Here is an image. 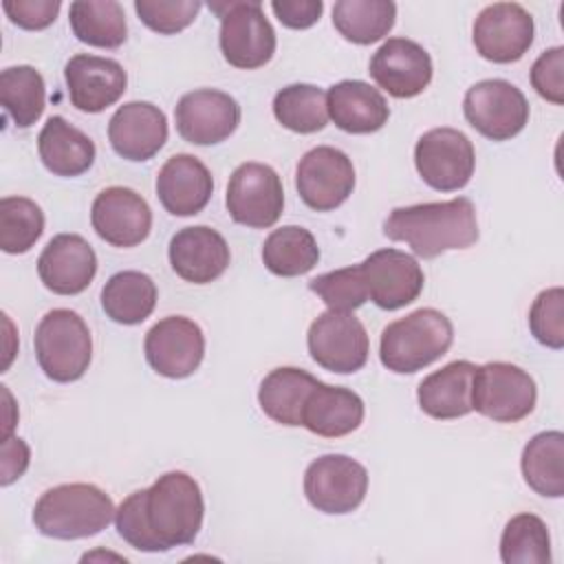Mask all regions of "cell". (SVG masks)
Segmentation results:
<instances>
[{
    "instance_id": "cell-1",
    "label": "cell",
    "mask_w": 564,
    "mask_h": 564,
    "mask_svg": "<svg viewBox=\"0 0 564 564\" xmlns=\"http://www.w3.org/2000/svg\"><path fill=\"white\" fill-rule=\"evenodd\" d=\"M205 516L200 485L185 471H167L137 489L115 511L117 533L137 551L159 553L196 540Z\"/></svg>"
},
{
    "instance_id": "cell-2",
    "label": "cell",
    "mask_w": 564,
    "mask_h": 564,
    "mask_svg": "<svg viewBox=\"0 0 564 564\" xmlns=\"http://www.w3.org/2000/svg\"><path fill=\"white\" fill-rule=\"evenodd\" d=\"M383 234L390 240L405 242L419 258L425 260L452 249H467L480 236L476 207L465 196L441 203L397 207L386 218Z\"/></svg>"
},
{
    "instance_id": "cell-3",
    "label": "cell",
    "mask_w": 564,
    "mask_h": 564,
    "mask_svg": "<svg viewBox=\"0 0 564 564\" xmlns=\"http://www.w3.org/2000/svg\"><path fill=\"white\" fill-rule=\"evenodd\" d=\"M112 498L90 482H66L46 489L33 507L35 529L55 540H79L101 533L115 520Z\"/></svg>"
},
{
    "instance_id": "cell-4",
    "label": "cell",
    "mask_w": 564,
    "mask_h": 564,
    "mask_svg": "<svg viewBox=\"0 0 564 564\" xmlns=\"http://www.w3.org/2000/svg\"><path fill=\"white\" fill-rule=\"evenodd\" d=\"M454 341L449 317L436 308H416L381 330L379 359L397 375H412L441 359Z\"/></svg>"
},
{
    "instance_id": "cell-5",
    "label": "cell",
    "mask_w": 564,
    "mask_h": 564,
    "mask_svg": "<svg viewBox=\"0 0 564 564\" xmlns=\"http://www.w3.org/2000/svg\"><path fill=\"white\" fill-rule=\"evenodd\" d=\"M33 346L40 368L57 383L82 379L93 359L90 330L82 315L70 308L48 311L35 328Z\"/></svg>"
},
{
    "instance_id": "cell-6",
    "label": "cell",
    "mask_w": 564,
    "mask_h": 564,
    "mask_svg": "<svg viewBox=\"0 0 564 564\" xmlns=\"http://www.w3.org/2000/svg\"><path fill=\"white\" fill-rule=\"evenodd\" d=\"M220 18L218 44L223 57L242 70L264 66L275 53V31L258 0L209 2Z\"/></svg>"
},
{
    "instance_id": "cell-7",
    "label": "cell",
    "mask_w": 564,
    "mask_h": 564,
    "mask_svg": "<svg viewBox=\"0 0 564 564\" xmlns=\"http://www.w3.org/2000/svg\"><path fill=\"white\" fill-rule=\"evenodd\" d=\"M535 401V381L520 366L509 361H489L476 366L471 408L478 414L496 423H518L533 412Z\"/></svg>"
},
{
    "instance_id": "cell-8",
    "label": "cell",
    "mask_w": 564,
    "mask_h": 564,
    "mask_svg": "<svg viewBox=\"0 0 564 564\" xmlns=\"http://www.w3.org/2000/svg\"><path fill=\"white\" fill-rule=\"evenodd\" d=\"M467 123L491 141H509L529 121L524 93L507 79H482L467 88L463 99Z\"/></svg>"
},
{
    "instance_id": "cell-9",
    "label": "cell",
    "mask_w": 564,
    "mask_h": 564,
    "mask_svg": "<svg viewBox=\"0 0 564 564\" xmlns=\"http://www.w3.org/2000/svg\"><path fill=\"white\" fill-rule=\"evenodd\" d=\"M308 352L317 366L337 375H350L366 366L370 339L352 311H326L313 319L306 335Z\"/></svg>"
},
{
    "instance_id": "cell-10",
    "label": "cell",
    "mask_w": 564,
    "mask_h": 564,
    "mask_svg": "<svg viewBox=\"0 0 564 564\" xmlns=\"http://www.w3.org/2000/svg\"><path fill=\"white\" fill-rule=\"evenodd\" d=\"M227 212L234 223L269 229L284 209V189L278 172L267 163H240L227 183Z\"/></svg>"
},
{
    "instance_id": "cell-11",
    "label": "cell",
    "mask_w": 564,
    "mask_h": 564,
    "mask_svg": "<svg viewBox=\"0 0 564 564\" xmlns=\"http://www.w3.org/2000/svg\"><path fill=\"white\" fill-rule=\"evenodd\" d=\"M368 491V471L346 454H324L304 471V496L322 513L355 511Z\"/></svg>"
},
{
    "instance_id": "cell-12",
    "label": "cell",
    "mask_w": 564,
    "mask_h": 564,
    "mask_svg": "<svg viewBox=\"0 0 564 564\" xmlns=\"http://www.w3.org/2000/svg\"><path fill=\"white\" fill-rule=\"evenodd\" d=\"M414 165L423 183L438 192L463 189L476 167L469 137L456 128H432L414 145Z\"/></svg>"
},
{
    "instance_id": "cell-13",
    "label": "cell",
    "mask_w": 564,
    "mask_h": 564,
    "mask_svg": "<svg viewBox=\"0 0 564 564\" xmlns=\"http://www.w3.org/2000/svg\"><path fill=\"white\" fill-rule=\"evenodd\" d=\"M533 15L518 2L487 4L476 15L471 29L476 53L494 64L522 59L533 44Z\"/></svg>"
},
{
    "instance_id": "cell-14",
    "label": "cell",
    "mask_w": 564,
    "mask_h": 564,
    "mask_svg": "<svg viewBox=\"0 0 564 564\" xmlns=\"http://www.w3.org/2000/svg\"><path fill=\"white\" fill-rule=\"evenodd\" d=\"M143 350L156 375L185 379L198 370L205 357V335L194 319L167 315L145 333Z\"/></svg>"
},
{
    "instance_id": "cell-15",
    "label": "cell",
    "mask_w": 564,
    "mask_h": 564,
    "mask_svg": "<svg viewBox=\"0 0 564 564\" xmlns=\"http://www.w3.org/2000/svg\"><path fill=\"white\" fill-rule=\"evenodd\" d=\"M295 187L304 205L315 212H330L355 189L352 161L339 148L317 145L300 159Z\"/></svg>"
},
{
    "instance_id": "cell-16",
    "label": "cell",
    "mask_w": 564,
    "mask_h": 564,
    "mask_svg": "<svg viewBox=\"0 0 564 564\" xmlns=\"http://www.w3.org/2000/svg\"><path fill=\"white\" fill-rule=\"evenodd\" d=\"M174 121L178 134L187 143L216 145L236 132L240 123V106L229 93L198 88L178 99Z\"/></svg>"
},
{
    "instance_id": "cell-17",
    "label": "cell",
    "mask_w": 564,
    "mask_h": 564,
    "mask_svg": "<svg viewBox=\"0 0 564 564\" xmlns=\"http://www.w3.org/2000/svg\"><path fill=\"white\" fill-rule=\"evenodd\" d=\"M90 223L101 240L128 249L141 245L150 236L152 209L134 189L112 185L95 196Z\"/></svg>"
},
{
    "instance_id": "cell-18",
    "label": "cell",
    "mask_w": 564,
    "mask_h": 564,
    "mask_svg": "<svg viewBox=\"0 0 564 564\" xmlns=\"http://www.w3.org/2000/svg\"><path fill=\"white\" fill-rule=\"evenodd\" d=\"M368 300L383 311H397L412 304L423 291V269L414 256L399 249L372 251L359 262Z\"/></svg>"
},
{
    "instance_id": "cell-19",
    "label": "cell",
    "mask_w": 564,
    "mask_h": 564,
    "mask_svg": "<svg viewBox=\"0 0 564 564\" xmlns=\"http://www.w3.org/2000/svg\"><path fill=\"white\" fill-rule=\"evenodd\" d=\"M370 77L388 95L410 99L421 95L432 82V57L414 40L388 37L370 57Z\"/></svg>"
},
{
    "instance_id": "cell-20",
    "label": "cell",
    "mask_w": 564,
    "mask_h": 564,
    "mask_svg": "<svg viewBox=\"0 0 564 564\" xmlns=\"http://www.w3.org/2000/svg\"><path fill=\"white\" fill-rule=\"evenodd\" d=\"M70 104L82 112H101L117 104L128 86L123 66L110 57L77 53L64 66Z\"/></svg>"
},
{
    "instance_id": "cell-21",
    "label": "cell",
    "mask_w": 564,
    "mask_h": 564,
    "mask_svg": "<svg viewBox=\"0 0 564 564\" xmlns=\"http://www.w3.org/2000/svg\"><path fill=\"white\" fill-rule=\"evenodd\" d=\"M167 258L178 278L192 284L218 280L231 260L227 240L207 225L178 229L167 247Z\"/></svg>"
},
{
    "instance_id": "cell-22",
    "label": "cell",
    "mask_w": 564,
    "mask_h": 564,
    "mask_svg": "<svg viewBox=\"0 0 564 564\" xmlns=\"http://www.w3.org/2000/svg\"><path fill=\"white\" fill-rule=\"evenodd\" d=\"M97 273V256L79 234L53 236L37 258L42 284L57 295H77Z\"/></svg>"
},
{
    "instance_id": "cell-23",
    "label": "cell",
    "mask_w": 564,
    "mask_h": 564,
    "mask_svg": "<svg viewBox=\"0 0 564 564\" xmlns=\"http://www.w3.org/2000/svg\"><path fill=\"white\" fill-rule=\"evenodd\" d=\"M108 141L126 161H148L167 141L165 112L150 101H128L108 121Z\"/></svg>"
},
{
    "instance_id": "cell-24",
    "label": "cell",
    "mask_w": 564,
    "mask_h": 564,
    "mask_svg": "<svg viewBox=\"0 0 564 564\" xmlns=\"http://www.w3.org/2000/svg\"><path fill=\"white\" fill-rule=\"evenodd\" d=\"M212 192V172L192 154L170 156L156 174V196L172 216H194L203 212Z\"/></svg>"
},
{
    "instance_id": "cell-25",
    "label": "cell",
    "mask_w": 564,
    "mask_h": 564,
    "mask_svg": "<svg viewBox=\"0 0 564 564\" xmlns=\"http://www.w3.org/2000/svg\"><path fill=\"white\" fill-rule=\"evenodd\" d=\"M328 119L350 134H370L388 123L390 106L386 97L361 79H344L326 93Z\"/></svg>"
},
{
    "instance_id": "cell-26",
    "label": "cell",
    "mask_w": 564,
    "mask_h": 564,
    "mask_svg": "<svg viewBox=\"0 0 564 564\" xmlns=\"http://www.w3.org/2000/svg\"><path fill=\"white\" fill-rule=\"evenodd\" d=\"M364 414L366 408L357 392L317 381V386L306 397L302 410V425L311 434L324 438H339L355 432L361 425Z\"/></svg>"
},
{
    "instance_id": "cell-27",
    "label": "cell",
    "mask_w": 564,
    "mask_h": 564,
    "mask_svg": "<svg viewBox=\"0 0 564 564\" xmlns=\"http://www.w3.org/2000/svg\"><path fill=\"white\" fill-rule=\"evenodd\" d=\"M476 364L456 359L445 364L441 370L427 375L416 390L419 408L438 421L460 419L474 412L471 408V383Z\"/></svg>"
},
{
    "instance_id": "cell-28",
    "label": "cell",
    "mask_w": 564,
    "mask_h": 564,
    "mask_svg": "<svg viewBox=\"0 0 564 564\" xmlns=\"http://www.w3.org/2000/svg\"><path fill=\"white\" fill-rule=\"evenodd\" d=\"M37 152L44 167L64 178L79 176L95 163V143L88 134L70 126L64 117L46 119L37 137Z\"/></svg>"
},
{
    "instance_id": "cell-29",
    "label": "cell",
    "mask_w": 564,
    "mask_h": 564,
    "mask_svg": "<svg viewBox=\"0 0 564 564\" xmlns=\"http://www.w3.org/2000/svg\"><path fill=\"white\" fill-rule=\"evenodd\" d=\"M317 377L295 366H280L271 370L258 390L262 412L286 427L302 425V410L308 392L317 386Z\"/></svg>"
},
{
    "instance_id": "cell-30",
    "label": "cell",
    "mask_w": 564,
    "mask_h": 564,
    "mask_svg": "<svg viewBox=\"0 0 564 564\" xmlns=\"http://www.w3.org/2000/svg\"><path fill=\"white\" fill-rule=\"evenodd\" d=\"M156 295V284L148 273L119 271L101 289V308L112 322L134 326L152 315Z\"/></svg>"
},
{
    "instance_id": "cell-31",
    "label": "cell",
    "mask_w": 564,
    "mask_h": 564,
    "mask_svg": "<svg viewBox=\"0 0 564 564\" xmlns=\"http://www.w3.org/2000/svg\"><path fill=\"white\" fill-rule=\"evenodd\" d=\"M520 469L524 482L540 496H564V434L549 430L535 434L522 449Z\"/></svg>"
},
{
    "instance_id": "cell-32",
    "label": "cell",
    "mask_w": 564,
    "mask_h": 564,
    "mask_svg": "<svg viewBox=\"0 0 564 564\" xmlns=\"http://www.w3.org/2000/svg\"><path fill=\"white\" fill-rule=\"evenodd\" d=\"M73 35L97 48H119L128 37L123 7L115 0H77L70 4Z\"/></svg>"
},
{
    "instance_id": "cell-33",
    "label": "cell",
    "mask_w": 564,
    "mask_h": 564,
    "mask_svg": "<svg viewBox=\"0 0 564 564\" xmlns=\"http://www.w3.org/2000/svg\"><path fill=\"white\" fill-rule=\"evenodd\" d=\"M264 267L280 278H297L319 262V247L313 234L300 225L273 229L262 245Z\"/></svg>"
},
{
    "instance_id": "cell-34",
    "label": "cell",
    "mask_w": 564,
    "mask_h": 564,
    "mask_svg": "<svg viewBox=\"0 0 564 564\" xmlns=\"http://www.w3.org/2000/svg\"><path fill=\"white\" fill-rule=\"evenodd\" d=\"M397 18L390 0H339L333 7V26L352 44H372L386 37Z\"/></svg>"
},
{
    "instance_id": "cell-35",
    "label": "cell",
    "mask_w": 564,
    "mask_h": 564,
    "mask_svg": "<svg viewBox=\"0 0 564 564\" xmlns=\"http://www.w3.org/2000/svg\"><path fill=\"white\" fill-rule=\"evenodd\" d=\"M0 101L18 128H31L44 112L46 90L33 66H9L0 73Z\"/></svg>"
},
{
    "instance_id": "cell-36",
    "label": "cell",
    "mask_w": 564,
    "mask_h": 564,
    "mask_svg": "<svg viewBox=\"0 0 564 564\" xmlns=\"http://www.w3.org/2000/svg\"><path fill=\"white\" fill-rule=\"evenodd\" d=\"M273 115L291 132H319L328 123L326 93L313 84H289L273 97Z\"/></svg>"
},
{
    "instance_id": "cell-37",
    "label": "cell",
    "mask_w": 564,
    "mask_h": 564,
    "mask_svg": "<svg viewBox=\"0 0 564 564\" xmlns=\"http://www.w3.org/2000/svg\"><path fill=\"white\" fill-rule=\"evenodd\" d=\"M500 560L505 564H551L546 522L535 513L513 516L500 535Z\"/></svg>"
},
{
    "instance_id": "cell-38",
    "label": "cell",
    "mask_w": 564,
    "mask_h": 564,
    "mask_svg": "<svg viewBox=\"0 0 564 564\" xmlns=\"http://www.w3.org/2000/svg\"><path fill=\"white\" fill-rule=\"evenodd\" d=\"M44 231L42 207L24 196L0 200V247L4 253H26Z\"/></svg>"
},
{
    "instance_id": "cell-39",
    "label": "cell",
    "mask_w": 564,
    "mask_h": 564,
    "mask_svg": "<svg viewBox=\"0 0 564 564\" xmlns=\"http://www.w3.org/2000/svg\"><path fill=\"white\" fill-rule=\"evenodd\" d=\"M308 289L319 295L330 311H355L368 300L359 264L322 273L308 282Z\"/></svg>"
},
{
    "instance_id": "cell-40",
    "label": "cell",
    "mask_w": 564,
    "mask_h": 564,
    "mask_svg": "<svg viewBox=\"0 0 564 564\" xmlns=\"http://www.w3.org/2000/svg\"><path fill=\"white\" fill-rule=\"evenodd\" d=\"M531 335L546 348L564 346V289L551 286L538 293L529 311Z\"/></svg>"
},
{
    "instance_id": "cell-41",
    "label": "cell",
    "mask_w": 564,
    "mask_h": 564,
    "mask_svg": "<svg viewBox=\"0 0 564 564\" xmlns=\"http://www.w3.org/2000/svg\"><path fill=\"white\" fill-rule=\"evenodd\" d=\"M200 7L198 0H134L139 20L161 35H174L187 29L196 20Z\"/></svg>"
},
{
    "instance_id": "cell-42",
    "label": "cell",
    "mask_w": 564,
    "mask_h": 564,
    "mask_svg": "<svg viewBox=\"0 0 564 564\" xmlns=\"http://www.w3.org/2000/svg\"><path fill=\"white\" fill-rule=\"evenodd\" d=\"M531 86L542 99L555 106L564 104V46H553L533 62Z\"/></svg>"
},
{
    "instance_id": "cell-43",
    "label": "cell",
    "mask_w": 564,
    "mask_h": 564,
    "mask_svg": "<svg viewBox=\"0 0 564 564\" xmlns=\"http://www.w3.org/2000/svg\"><path fill=\"white\" fill-rule=\"evenodd\" d=\"M59 0H4L2 9L13 24L26 31L51 26L59 13Z\"/></svg>"
},
{
    "instance_id": "cell-44",
    "label": "cell",
    "mask_w": 564,
    "mask_h": 564,
    "mask_svg": "<svg viewBox=\"0 0 564 564\" xmlns=\"http://www.w3.org/2000/svg\"><path fill=\"white\" fill-rule=\"evenodd\" d=\"M271 9L284 26L308 29L319 20L324 11V2L322 0H273Z\"/></svg>"
},
{
    "instance_id": "cell-45",
    "label": "cell",
    "mask_w": 564,
    "mask_h": 564,
    "mask_svg": "<svg viewBox=\"0 0 564 564\" xmlns=\"http://www.w3.org/2000/svg\"><path fill=\"white\" fill-rule=\"evenodd\" d=\"M29 445L22 438L9 436L2 441V487L18 480L29 467Z\"/></svg>"
}]
</instances>
